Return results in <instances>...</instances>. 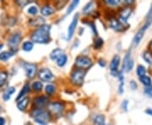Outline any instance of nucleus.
<instances>
[{
	"instance_id": "nucleus-38",
	"label": "nucleus",
	"mask_w": 152,
	"mask_h": 125,
	"mask_svg": "<svg viewBox=\"0 0 152 125\" xmlns=\"http://www.w3.org/2000/svg\"><path fill=\"white\" fill-rule=\"evenodd\" d=\"M133 68H134V60L131 59L129 61L127 66H126V70H125V72H129L130 70H132Z\"/></svg>"
},
{
	"instance_id": "nucleus-29",
	"label": "nucleus",
	"mask_w": 152,
	"mask_h": 125,
	"mask_svg": "<svg viewBox=\"0 0 152 125\" xmlns=\"http://www.w3.org/2000/svg\"><path fill=\"white\" fill-rule=\"evenodd\" d=\"M8 79V72L7 71H0V87H2Z\"/></svg>"
},
{
	"instance_id": "nucleus-33",
	"label": "nucleus",
	"mask_w": 152,
	"mask_h": 125,
	"mask_svg": "<svg viewBox=\"0 0 152 125\" xmlns=\"http://www.w3.org/2000/svg\"><path fill=\"white\" fill-rule=\"evenodd\" d=\"M103 40L101 39V38H96V40H95V42H94V48L95 49H100V48L102 47V45H103Z\"/></svg>"
},
{
	"instance_id": "nucleus-48",
	"label": "nucleus",
	"mask_w": 152,
	"mask_h": 125,
	"mask_svg": "<svg viewBox=\"0 0 152 125\" xmlns=\"http://www.w3.org/2000/svg\"><path fill=\"white\" fill-rule=\"evenodd\" d=\"M150 48H151V50L152 51V40L151 41V42H150Z\"/></svg>"
},
{
	"instance_id": "nucleus-42",
	"label": "nucleus",
	"mask_w": 152,
	"mask_h": 125,
	"mask_svg": "<svg viewBox=\"0 0 152 125\" xmlns=\"http://www.w3.org/2000/svg\"><path fill=\"white\" fill-rule=\"evenodd\" d=\"M88 25L91 27V29L93 30V32L97 36V30H96V25L94 24L93 22H90V23H88Z\"/></svg>"
},
{
	"instance_id": "nucleus-20",
	"label": "nucleus",
	"mask_w": 152,
	"mask_h": 125,
	"mask_svg": "<svg viewBox=\"0 0 152 125\" xmlns=\"http://www.w3.org/2000/svg\"><path fill=\"white\" fill-rule=\"evenodd\" d=\"M142 58L149 65L152 66V52H151V51H145L142 53Z\"/></svg>"
},
{
	"instance_id": "nucleus-13",
	"label": "nucleus",
	"mask_w": 152,
	"mask_h": 125,
	"mask_svg": "<svg viewBox=\"0 0 152 125\" xmlns=\"http://www.w3.org/2000/svg\"><path fill=\"white\" fill-rule=\"evenodd\" d=\"M48 100L49 99L47 95H40L35 97L33 102L36 108H43L48 103Z\"/></svg>"
},
{
	"instance_id": "nucleus-26",
	"label": "nucleus",
	"mask_w": 152,
	"mask_h": 125,
	"mask_svg": "<svg viewBox=\"0 0 152 125\" xmlns=\"http://www.w3.org/2000/svg\"><path fill=\"white\" fill-rule=\"evenodd\" d=\"M33 48H34V44L30 41H26L24 42L22 45V49L25 52H30L33 49Z\"/></svg>"
},
{
	"instance_id": "nucleus-43",
	"label": "nucleus",
	"mask_w": 152,
	"mask_h": 125,
	"mask_svg": "<svg viewBox=\"0 0 152 125\" xmlns=\"http://www.w3.org/2000/svg\"><path fill=\"white\" fill-rule=\"evenodd\" d=\"M151 17H152V4H151V9H150V10H149V12L147 13L146 20L151 18Z\"/></svg>"
},
{
	"instance_id": "nucleus-15",
	"label": "nucleus",
	"mask_w": 152,
	"mask_h": 125,
	"mask_svg": "<svg viewBox=\"0 0 152 125\" xmlns=\"http://www.w3.org/2000/svg\"><path fill=\"white\" fill-rule=\"evenodd\" d=\"M54 9L50 5H44L41 7V14L42 16H49L52 15L54 13Z\"/></svg>"
},
{
	"instance_id": "nucleus-40",
	"label": "nucleus",
	"mask_w": 152,
	"mask_h": 125,
	"mask_svg": "<svg viewBox=\"0 0 152 125\" xmlns=\"http://www.w3.org/2000/svg\"><path fill=\"white\" fill-rule=\"evenodd\" d=\"M129 85H130V88L133 90H136L137 89V87H138L137 83L135 82V80H131V81H130V83H129Z\"/></svg>"
},
{
	"instance_id": "nucleus-6",
	"label": "nucleus",
	"mask_w": 152,
	"mask_h": 125,
	"mask_svg": "<svg viewBox=\"0 0 152 125\" xmlns=\"http://www.w3.org/2000/svg\"><path fill=\"white\" fill-rule=\"evenodd\" d=\"M64 109V104L61 101H53L48 105V112L55 116H60Z\"/></svg>"
},
{
	"instance_id": "nucleus-45",
	"label": "nucleus",
	"mask_w": 152,
	"mask_h": 125,
	"mask_svg": "<svg viewBox=\"0 0 152 125\" xmlns=\"http://www.w3.org/2000/svg\"><path fill=\"white\" fill-rule=\"evenodd\" d=\"M5 119L3 117H0V125H5Z\"/></svg>"
},
{
	"instance_id": "nucleus-49",
	"label": "nucleus",
	"mask_w": 152,
	"mask_h": 125,
	"mask_svg": "<svg viewBox=\"0 0 152 125\" xmlns=\"http://www.w3.org/2000/svg\"><path fill=\"white\" fill-rule=\"evenodd\" d=\"M3 47H4V44H2V43H0V50L3 48Z\"/></svg>"
},
{
	"instance_id": "nucleus-46",
	"label": "nucleus",
	"mask_w": 152,
	"mask_h": 125,
	"mask_svg": "<svg viewBox=\"0 0 152 125\" xmlns=\"http://www.w3.org/2000/svg\"><path fill=\"white\" fill-rule=\"evenodd\" d=\"M124 3H125L126 4H132L135 3V0H126Z\"/></svg>"
},
{
	"instance_id": "nucleus-24",
	"label": "nucleus",
	"mask_w": 152,
	"mask_h": 125,
	"mask_svg": "<svg viewBox=\"0 0 152 125\" xmlns=\"http://www.w3.org/2000/svg\"><path fill=\"white\" fill-rule=\"evenodd\" d=\"M117 78H118V79H119V82H120V85H119V89H118V92H119V94H123V85H124V78H123L122 71L118 72V73H117Z\"/></svg>"
},
{
	"instance_id": "nucleus-11",
	"label": "nucleus",
	"mask_w": 152,
	"mask_h": 125,
	"mask_svg": "<svg viewBox=\"0 0 152 125\" xmlns=\"http://www.w3.org/2000/svg\"><path fill=\"white\" fill-rule=\"evenodd\" d=\"M131 13H132V8L130 6H127L123 9L119 14V21L123 25L127 24V20L130 17Z\"/></svg>"
},
{
	"instance_id": "nucleus-25",
	"label": "nucleus",
	"mask_w": 152,
	"mask_h": 125,
	"mask_svg": "<svg viewBox=\"0 0 152 125\" xmlns=\"http://www.w3.org/2000/svg\"><path fill=\"white\" fill-rule=\"evenodd\" d=\"M132 58H131V51L129 50L126 54H125V56H124V59H123V65H122V69H123V71H125L126 70V66L128 64V63H129V61Z\"/></svg>"
},
{
	"instance_id": "nucleus-21",
	"label": "nucleus",
	"mask_w": 152,
	"mask_h": 125,
	"mask_svg": "<svg viewBox=\"0 0 152 125\" xmlns=\"http://www.w3.org/2000/svg\"><path fill=\"white\" fill-rule=\"evenodd\" d=\"M14 53L11 51H4V52H2L0 53V61H3V62H5L7 60H9L10 58H12L14 56Z\"/></svg>"
},
{
	"instance_id": "nucleus-18",
	"label": "nucleus",
	"mask_w": 152,
	"mask_h": 125,
	"mask_svg": "<svg viewBox=\"0 0 152 125\" xmlns=\"http://www.w3.org/2000/svg\"><path fill=\"white\" fill-rule=\"evenodd\" d=\"M63 53H64V52L61 48H55L50 53V59L52 60H57Z\"/></svg>"
},
{
	"instance_id": "nucleus-17",
	"label": "nucleus",
	"mask_w": 152,
	"mask_h": 125,
	"mask_svg": "<svg viewBox=\"0 0 152 125\" xmlns=\"http://www.w3.org/2000/svg\"><path fill=\"white\" fill-rule=\"evenodd\" d=\"M14 91H15V88H14V87H13V86L7 88L5 91L4 92L3 99L6 101H9V100L10 99V97H11L12 94H14Z\"/></svg>"
},
{
	"instance_id": "nucleus-7",
	"label": "nucleus",
	"mask_w": 152,
	"mask_h": 125,
	"mask_svg": "<svg viewBox=\"0 0 152 125\" xmlns=\"http://www.w3.org/2000/svg\"><path fill=\"white\" fill-rule=\"evenodd\" d=\"M23 68L25 71L26 77L28 79H33L35 76L36 70H37V65L35 64L32 63H28V62H24L23 63Z\"/></svg>"
},
{
	"instance_id": "nucleus-32",
	"label": "nucleus",
	"mask_w": 152,
	"mask_h": 125,
	"mask_svg": "<svg viewBox=\"0 0 152 125\" xmlns=\"http://www.w3.org/2000/svg\"><path fill=\"white\" fill-rule=\"evenodd\" d=\"M46 93H47L48 95H52L55 92V90H56V88H55V86L52 85V84H49V85H47V86H46Z\"/></svg>"
},
{
	"instance_id": "nucleus-28",
	"label": "nucleus",
	"mask_w": 152,
	"mask_h": 125,
	"mask_svg": "<svg viewBox=\"0 0 152 125\" xmlns=\"http://www.w3.org/2000/svg\"><path fill=\"white\" fill-rule=\"evenodd\" d=\"M79 4H80V1L79 0H74V1H72L70 3V4H69V8H68V9H67V14H69L73 12L76 7L79 5Z\"/></svg>"
},
{
	"instance_id": "nucleus-47",
	"label": "nucleus",
	"mask_w": 152,
	"mask_h": 125,
	"mask_svg": "<svg viewBox=\"0 0 152 125\" xmlns=\"http://www.w3.org/2000/svg\"><path fill=\"white\" fill-rule=\"evenodd\" d=\"M145 113H146L147 114H149V115L152 116V109H151V108H148V109H146Z\"/></svg>"
},
{
	"instance_id": "nucleus-4",
	"label": "nucleus",
	"mask_w": 152,
	"mask_h": 125,
	"mask_svg": "<svg viewBox=\"0 0 152 125\" xmlns=\"http://www.w3.org/2000/svg\"><path fill=\"white\" fill-rule=\"evenodd\" d=\"M152 24V17L151 18L148 19L146 20V22L145 23V25L141 27L140 30H138V32L136 33V35L134 37V40H133V47L134 48H136L140 43L142 38L144 37V35H145V30L151 25Z\"/></svg>"
},
{
	"instance_id": "nucleus-2",
	"label": "nucleus",
	"mask_w": 152,
	"mask_h": 125,
	"mask_svg": "<svg viewBox=\"0 0 152 125\" xmlns=\"http://www.w3.org/2000/svg\"><path fill=\"white\" fill-rule=\"evenodd\" d=\"M31 118L36 124L40 125H47L51 120V113L48 110L42 108H35L30 113Z\"/></svg>"
},
{
	"instance_id": "nucleus-22",
	"label": "nucleus",
	"mask_w": 152,
	"mask_h": 125,
	"mask_svg": "<svg viewBox=\"0 0 152 125\" xmlns=\"http://www.w3.org/2000/svg\"><path fill=\"white\" fill-rule=\"evenodd\" d=\"M94 124L95 125H106L105 124V117L103 115H96L93 119Z\"/></svg>"
},
{
	"instance_id": "nucleus-36",
	"label": "nucleus",
	"mask_w": 152,
	"mask_h": 125,
	"mask_svg": "<svg viewBox=\"0 0 152 125\" xmlns=\"http://www.w3.org/2000/svg\"><path fill=\"white\" fill-rule=\"evenodd\" d=\"M27 13L29 14H31V15H35L38 13V9L36 6H30L27 9Z\"/></svg>"
},
{
	"instance_id": "nucleus-31",
	"label": "nucleus",
	"mask_w": 152,
	"mask_h": 125,
	"mask_svg": "<svg viewBox=\"0 0 152 125\" xmlns=\"http://www.w3.org/2000/svg\"><path fill=\"white\" fill-rule=\"evenodd\" d=\"M42 88H43V85L41 83V81H35L34 83L32 84V89L34 90L35 91H41L42 90Z\"/></svg>"
},
{
	"instance_id": "nucleus-3",
	"label": "nucleus",
	"mask_w": 152,
	"mask_h": 125,
	"mask_svg": "<svg viewBox=\"0 0 152 125\" xmlns=\"http://www.w3.org/2000/svg\"><path fill=\"white\" fill-rule=\"evenodd\" d=\"M85 74H86V70H84L81 69H76L71 73V82L75 85L80 86L84 83Z\"/></svg>"
},
{
	"instance_id": "nucleus-1",
	"label": "nucleus",
	"mask_w": 152,
	"mask_h": 125,
	"mask_svg": "<svg viewBox=\"0 0 152 125\" xmlns=\"http://www.w3.org/2000/svg\"><path fill=\"white\" fill-rule=\"evenodd\" d=\"M50 31H51V25L46 24L42 25L32 32L31 41L39 44H46L50 42L51 41Z\"/></svg>"
},
{
	"instance_id": "nucleus-23",
	"label": "nucleus",
	"mask_w": 152,
	"mask_h": 125,
	"mask_svg": "<svg viewBox=\"0 0 152 125\" xmlns=\"http://www.w3.org/2000/svg\"><path fill=\"white\" fill-rule=\"evenodd\" d=\"M56 62H57V64L59 67H64L68 62V56L65 53H63L58 59L56 60Z\"/></svg>"
},
{
	"instance_id": "nucleus-44",
	"label": "nucleus",
	"mask_w": 152,
	"mask_h": 125,
	"mask_svg": "<svg viewBox=\"0 0 152 125\" xmlns=\"http://www.w3.org/2000/svg\"><path fill=\"white\" fill-rule=\"evenodd\" d=\"M98 64H99L101 67H105L106 66L105 60H103V59H100L99 62H98Z\"/></svg>"
},
{
	"instance_id": "nucleus-14",
	"label": "nucleus",
	"mask_w": 152,
	"mask_h": 125,
	"mask_svg": "<svg viewBox=\"0 0 152 125\" xmlns=\"http://www.w3.org/2000/svg\"><path fill=\"white\" fill-rule=\"evenodd\" d=\"M110 26L113 30H117V31H123L125 28L124 25L121 23L119 20L116 18H112L110 20Z\"/></svg>"
},
{
	"instance_id": "nucleus-41",
	"label": "nucleus",
	"mask_w": 152,
	"mask_h": 125,
	"mask_svg": "<svg viewBox=\"0 0 152 125\" xmlns=\"http://www.w3.org/2000/svg\"><path fill=\"white\" fill-rule=\"evenodd\" d=\"M30 1H17V4H19V5H20V6L23 8L24 6H25V5H27L28 4H30Z\"/></svg>"
},
{
	"instance_id": "nucleus-10",
	"label": "nucleus",
	"mask_w": 152,
	"mask_h": 125,
	"mask_svg": "<svg viewBox=\"0 0 152 125\" xmlns=\"http://www.w3.org/2000/svg\"><path fill=\"white\" fill-rule=\"evenodd\" d=\"M78 21H79V14H76V15L74 17L72 22H71L70 25H69V28H68V34H67V40H71V39H72V37H73L74 34H75L76 27H77Z\"/></svg>"
},
{
	"instance_id": "nucleus-8",
	"label": "nucleus",
	"mask_w": 152,
	"mask_h": 125,
	"mask_svg": "<svg viewBox=\"0 0 152 125\" xmlns=\"http://www.w3.org/2000/svg\"><path fill=\"white\" fill-rule=\"evenodd\" d=\"M20 41H21V35H20V33H14L9 38L8 44H9V46L10 48V51L13 52L14 53H15V52L17 51L18 45L20 43Z\"/></svg>"
},
{
	"instance_id": "nucleus-35",
	"label": "nucleus",
	"mask_w": 152,
	"mask_h": 125,
	"mask_svg": "<svg viewBox=\"0 0 152 125\" xmlns=\"http://www.w3.org/2000/svg\"><path fill=\"white\" fill-rule=\"evenodd\" d=\"M105 3L109 6H117L121 3V1H119V0H106Z\"/></svg>"
},
{
	"instance_id": "nucleus-39",
	"label": "nucleus",
	"mask_w": 152,
	"mask_h": 125,
	"mask_svg": "<svg viewBox=\"0 0 152 125\" xmlns=\"http://www.w3.org/2000/svg\"><path fill=\"white\" fill-rule=\"evenodd\" d=\"M128 106H129V101L128 100H124L122 103V108L125 112L128 111Z\"/></svg>"
},
{
	"instance_id": "nucleus-16",
	"label": "nucleus",
	"mask_w": 152,
	"mask_h": 125,
	"mask_svg": "<svg viewBox=\"0 0 152 125\" xmlns=\"http://www.w3.org/2000/svg\"><path fill=\"white\" fill-rule=\"evenodd\" d=\"M29 103V98L28 97H24L17 101V107L20 111H25Z\"/></svg>"
},
{
	"instance_id": "nucleus-5",
	"label": "nucleus",
	"mask_w": 152,
	"mask_h": 125,
	"mask_svg": "<svg viewBox=\"0 0 152 125\" xmlns=\"http://www.w3.org/2000/svg\"><path fill=\"white\" fill-rule=\"evenodd\" d=\"M93 64V62L91 59H90L88 56L85 55H80L78 56L75 59V66L78 69H81L84 70H86L90 69Z\"/></svg>"
},
{
	"instance_id": "nucleus-37",
	"label": "nucleus",
	"mask_w": 152,
	"mask_h": 125,
	"mask_svg": "<svg viewBox=\"0 0 152 125\" xmlns=\"http://www.w3.org/2000/svg\"><path fill=\"white\" fill-rule=\"evenodd\" d=\"M145 94L147 95L149 97H152V85L150 86H146L145 90H144Z\"/></svg>"
},
{
	"instance_id": "nucleus-12",
	"label": "nucleus",
	"mask_w": 152,
	"mask_h": 125,
	"mask_svg": "<svg viewBox=\"0 0 152 125\" xmlns=\"http://www.w3.org/2000/svg\"><path fill=\"white\" fill-rule=\"evenodd\" d=\"M120 64V57L119 55H114L112 58L111 63H110V70H111L112 74H117V69Z\"/></svg>"
},
{
	"instance_id": "nucleus-27",
	"label": "nucleus",
	"mask_w": 152,
	"mask_h": 125,
	"mask_svg": "<svg viewBox=\"0 0 152 125\" xmlns=\"http://www.w3.org/2000/svg\"><path fill=\"white\" fill-rule=\"evenodd\" d=\"M140 80L141 83L143 84L145 87H146V86L151 85V78L147 76V75H144V76H142V77L140 78Z\"/></svg>"
},
{
	"instance_id": "nucleus-19",
	"label": "nucleus",
	"mask_w": 152,
	"mask_h": 125,
	"mask_svg": "<svg viewBox=\"0 0 152 125\" xmlns=\"http://www.w3.org/2000/svg\"><path fill=\"white\" fill-rule=\"evenodd\" d=\"M30 90V85L29 84H25V85L23 86V88H22V90H20V92L19 93V95H18V96L16 97V101H20V99H22V98H24V96H25V95H26L28 92H29Z\"/></svg>"
},
{
	"instance_id": "nucleus-34",
	"label": "nucleus",
	"mask_w": 152,
	"mask_h": 125,
	"mask_svg": "<svg viewBox=\"0 0 152 125\" xmlns=\"http://www.w3.org/2000/svg\"><path fill=\"white\" fill-rule=\"evenodd\" d=\"M92 8H93V2H90V3H88L84 7V9H83L82 11L85 13V14H89V13L91 11Z\"/></svg>"
},
{
	"instance_id": "nucleus-50",
	"label": "nucleus",
	"mask_w": 152,
	"mask_h": 125,
	"mask_svg": "<svg viewBox=\"0 0 152 125\" xmlns=\"http://www.w3.org/2000/svg\"><path fill=\"white\" fill-rule=\"evenodd\" d=\"M1 109H2V107H1V106H0V111H1Z\"/></svg>"
},
{
	"instance_id": "nucleus-9",
	"label": "nucleus",
	"mask_w": 152,
	"mask_h": 125,
	"mask_svg": "<svg viewBox=\"0 0 152 125\" xmlns=\"http://www.w3.org/2000/svg\"><path fill=\"white\" fill-rule=\"evenodd\" d=\"M38 77L44 82H49L53 79V74L49 69L43 68L38 72Z\"/></svg>"
},
{
	"instance_id": "nucleus-30",
	"label": "nucleus",
	"mask_w": 152,
	"mask_h": 125,
	"mask_svg": "<svg viewBox=\"0 0 152 125\" xmlns=\"http://www.w3.org/2000/svg\"><path fill=\"white\" fill-rule=\"evenodd\" d=\"M136 73H137V75L140 78L144 75H145V73H146V69L145 68L143 65H139L137 67V69H136Z\"/></svg>"
}]
</instances>
